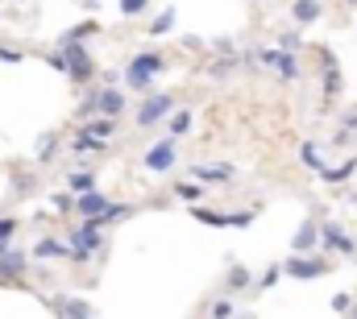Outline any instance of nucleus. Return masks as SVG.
I'll use <instances>...</instances> for the list:
<instances>
[{
  "label": "nucleus",
  "instance_id": "obj_1",
  "mask_svg": "<svg viewBox=\"0 0 357 319\" xmlns=\"http://www.w3.org/2000/svg\"><path fill=\"white\" fill-rule=\"evenodd\" d=\"M162 71H167V59H162L158 50H142V54H133L129 67H125V87L137 91V95H150V91H154V79H158Z\"/></svg>",
  "mask_w": 357,
  "mask_h": 319
},
{
  "label": "nucleus",
  "instance_id": "obj_2",
  "mask_svg": "<svg viewBox=\"0 0 357 319\" xmlns=\"http://www.w3.org/2000/svg\"><path fill=\"white\" fill-rule=\"evenodd\" d=\"M171 112H175V95L171 91H150V95H142V108L133 112V120H137V129H154V125L171 120Z\"/></svg>",
  "mask_w": 357,
  "mask_h": 319
},
{
  "label": "nucleus",
  "instance_id": "obj_3",
  "mask_svg": "<svg viewBox=\"0 0 357 319\" xmlns=\"http://www.w3.org/2000/svg\"><path fill=\"white\" fill-rule=\"evenodd\" d=\"M175 166H178V137H171V133L158 137V141L142 154V170H146V174H171Z\"/></svg>",
  "mask_w": 357,
  "mask_h": 319
},
{
  "label": "nucleus",
  "instance_id": "obj_4",
  "mask_svg": "<svg viewBox=\"0 0 357 319\" xmlns=\"http://www.w3.org/2000/svg\"><path fill=\"white\" fill-rule=\"evenodd\" d=\"M187 178H195L204 187H229L241 178V170L233 162H195V166H187Z\"/></svg>",
  "mask_w": 357,
  "mask_h": 319
},
{
  "label": "nucleus",
  "instance_id": "obj_5",
  "mask_svg": "<svg viewBox=\"0 0 357 319\" xmlns=\"http://www.w3.org/2000/svg\"><path fill=\"white\" fill-rule=\"evenodd\" d=\"M258 59H262V67H270L282 83H295L299 75H303L299 59H295L291 50H282V46H266V50H258Z\"/></svg>",
  "mask_w": 357,
  "mask_h": 319
},
{
  "label": "nucleus",
  "instance_id": "obj_6",
  "mask_svg": "<svg viewBox=\"0 0 357 319\" xmlns=\"http://www.w3.org/2000/svg\"><path fill=\"white\" fill-rule=\"evenodd\" d=\"M282 265H287V274H291V278H303V282L324 278V274L333 270V261H328V257H320V253H291Z\"/></svg>",
  "mask_w": 357,
  "mask_h": 319
},
{
  "label": "nucleus",
  "instance_id": "obj_7",
  "mask_svg": "<svg viewBox=\"0 0 357 319\" xmlns=\"http://www.w3.org/2000/svg\"><path fill=\"white\" fill-rule=\"evenodd\" d=\"M59 50H63V59H67L71 79H75V83H91V79H96V67H91L88 50H84L75 38H63V42H59Z\"/></svg>",
  "mask_w": 357,
  "mask_h": 319
},
{
  "label": "nucleus",
  "instance_id": "obj_8",
  "mask_svg": "<svg viewBox=\"0 0 357 319\" xmlns=\"http://www.w3.org/2000/svg\"><path fill=\"white\" fill-rule=\"evenodd\" d=\"M50 307L54 319H96V307L88 299H75V295H54V299H42Z\"/></svg>",
  "mask_w": 357,
  "mask_h": 319
},
{
  "label": "nucleus",
  "instance_id": "obj_9",
  "mask_svg": "<svg viewBox=\"0 0 357 319\" xmlns=\"http://www.w3.org/2000/svg\"><path fill=\"white\" fill-rule=\"evenodd\" d=\"M320 237H324V249H328V253H337V257H357V240L349 237L341 224L324 220V224H320Z\"/></svg>",
  "mask_w": 357,
  "mask_h": 319
},
{
  "label": "nucleus",
  "instance_id": "obj_10",
  "mask_svg": "<svg viewBox=\"0 0 357 319\" xmlns=\"http://www.w3.org/2000/svg\"><path fill=\"white\" fill-rule=\"evenodd\" d=\"M67 240H71V244H84V249H91L96 257H104V249H108V237H104V228H100L96 220H84V224H79V228H75Z\"/></svg>",
  "mask_w": 357,
  "mask_h": 319
},
{
  "label": "nucleus",
  "instance_id": "obj_11",
  "mask_svg": "<svg viewBox=\"0 0 357 319\" xmlns=\"http://www.w3.org/2000/svg\"><path fill=\"white\" fill-rule=\"evenodd\" d=\"M324 244V237H320V224L307 216L299 228H295V237H291V253H316Z\"/></svg>",
  "mask_w": 357,
  "mask_h": 319
},
{
  "label": "nucleus",
  "instance_id": "obj_12",
  "mask_svg": "<svg viewBox=\"0 0 357 319\" xmlns=\"http://www.w3.org/2000/svg\"><path fill=\"white\" fill-rule=\"evenodd\" d=\"M125 108H129V100H125V91L121 87H100V95H96V112L100 116H125Z\"/></svg>",
  "mask_w": 357,
  "mask_h": 319
},
{
  "label": "nucleus",
  "instance_id": "obj_13",
  "mask_svg": "<svg viewBox=\"0 0 357 319\" xmlns=\"http://www.w3.org/2000/svg\"><path fill=\"white\" fill-rule=\"evenodd\" d=\"M29 274V253L25 249H8L4 257H0V278L4 282H21Z\"/></svg>",
  "mask_w": 357,
  "mask_h": 319
},
{
  "label": "nucleus",
  "instance_id": "obj_14",
  "mask_svg": "<svg viewBox=\"0 0 357 319\" xmlns=\"http://www.w3.org/2000/svg\"><path fill=\"white\" fill-rule=\"evenodd\" d=\"M204 311H208L212 319H237V316H241V307H237V295H229V290L212 295V299L204 303Z\"/></svg>",
  "mask_w": 357,
  "mask_h": 319
},
{
  "label": "nucleus",
  "instance_id": "obj_15",
  "mask_svg": "<svg viewBox=\"0 0 357 319\" xmlns=\"http://www.w3.org/2000/svg\"><path fill=\"white\" fill-rule=\"evenodd\" d=\"M250 286H258V278L241 265V261H233L229 265V274H225V286L220 290H229V295H241V290H250Z\"/></svg>",
  "mask_w": 357,
  "mask_h": 319
},
{
  "label": "nucleus",
  "instance_id": "obj_16",
  "mask_svg": "<svg viewBox=\"0 0 357 319\" xmlns=\"http://www.w3.org/2000/svg\"><path fill=\"white\" fill-rule=\"evenodd\" d=\"M75 212H79V220H96V216H104V212H108V199H104L100 191L75 195Z\"/></svg>",
  "mask_w": 357,
  "mask_h": 319
},
{
  "label": "nucleus",
  "instance_id": "obj_17",
  "mask_svg": "<svg viewBox=\"0 0 357 319\" xmlns=\"http://www.w3.org/2000/svg\"><path fill=\"white\" fill-rule=\"evenodd\" d=\"M67 191H71V195H88V191H96V170H91V166L67 170Z\"/></svg>",
  "mask_w": 357,
  "mask_h": 319
},
{
  "label": "nucleus",
  "instance_id": "obj_18",
  "mask_svg": "<svg viewBox=\"0 0 357 319\" xmlns=\"http://www.w3.org/2000/svg\"><path fill=\"white\" fill-rule=\"evenodd\" d=\"M324 17V4L320 0H291V21L295 25H312Z\"/></svg>",
  "mask_w": 357,
  "mask_h": 319
},
{
  "label": "nucleus",
  "instance_id": "obj_19",
  "mask_svg": "<svg viewBox=\"0 0 357 319\" xmlns=\"http://www.w3.org/2000/svg\"><path fill=\"white\" fill-rule=\"evenodd\" d=\"M33 257L38 261H59V257H71V244L67 240H54V237H42L33 244Z\"/></svg>",
  "mask_w": 357,
  "mask_h": 319
},
{
  "label": "nucleus",
  "instance_id": "obj_20",
  "mask_svg": "<svg viewBox=\"0 0 357 319\" xmlns=\"http://www.w3.org/2000/svg\"><path fill=\"white\" fill-rule=\"evenodd\" d=\"M341 95V71H337V59L324 50V100H337Z\"/></svg>",
  "mask_w": 357,
  "mask_h": 319
},
{
  "label": "nucleus",
  "instance_id": "obj_21",
  "mask_svg": "<svg viewBox=\"0 0 357 319\" xmlns=\"http://www.w3.org/2000/svg\"><path fill=\"white\" fill-rule=\"evenodd\" d=\"M71 154H75V158H88V154H104V141H100V137H91L88 129H79V133H75V141H71Z\"/></svg>",
  "mask_w": 357,
  "mask_h": 319
},
{
  "label": "nucleus",
  "instance_id": "obj_22",
  "mask_svg": "<svg viewBox=\"0 0 357 319\" xmlns=\"http://www.w3.org/2000/svg\"><path fill=\"white\" fill-rule=\"evenodd\" d=\"M133 212H137L133 203H108V212H104V216H96V224H100V228H108V224H121V220H129Z\"/></svg>",
  "mask_w": 357,
  "mask_h": 319
},
{
  "label": "nucleus",
  "instance_id": "obj_23",
  "mask_svg": "<svg viewBox=\"0 0 357 319\" xmlns=\"http://www.w3.org/2000/svg\"><path fill=\"white\" fill-rule=\"evenodd\" d=\"M79 129H88L91 137H100V141H108V137H116V120H112V116H100V120L91 116V120H84Z\"/></svg>",
  "mask_w": 357,
  "mask_h": 319
},
{
  "label": "nucleus",
  "instance_id": "obj_24",
  "mask_svg": "<svg viewBox=\"0 0 357 319\" xmlns=\"http://www.w3.org/2000/svg\"><path fill=\"white\" fill-rule=\"evenodd\" d=\"M191 120H195V116H191V108H175V112H171V120H167L171 137H187V133H191Z\"/></svg>",
  "mask_w": 357,
  "mask_h": 319
},
{
  "label": "nucleus",
  "instance_id": "obj_25",
  "mask_svg": "<svg viewBox=\"0 0 357 319\" xmlns=\"http://www.w3.org/2000/svg\"><path fill=\"white\" fill-rule=\"evenodd\" d=\"M241 63H245L241 54H225L220 63H212V67H208V75H212V79H229V75H233V71H237Z\"/></svg>",
  "mask_w": 357,
  "mask_h": 319
},
{
  "label": "nucleus",
  "instance_id": "obj_26",
  "mask_svg": "<svg viewBox=\"0 0 357 319\" xmlns=\"http://www.w3.org/2000/svg\"><path fill=\"white\" fill-rule=\"evenodd\" d=\"M191 216L199 224H216V228H233V216L229 212H208V208H191Z\"/></svg>",
  "mask_w": 357,
  "mask_h": 319
},
{
  "label": "nucleus",
  "instance_id": "obj_27",
  "mask_svg": "<svg viewBox=\"0 0 357 319\" xmlns=\"http://www.w3.org/2000/svg\"><path fill=\"white\" fill-rule=\"evenodd\" d=\"M299 158H303V166H312L316 174H320V170L328 166V162H324V150H320L316 141H303V150H299Z\"/></svg>",
  "mask_w": 357,
  "mask_h": 319
},
{
  "label": "nucleus",
  "instance_id": "obj_28",
  "mask_svg": "<svg viewBox=\"0 0 357 319\" xmlns=\"http://www.w3.org/2000/svg\"><path fill=\"white\" fill-rule=\"evenodd\" d=\"M54 154H59V137H54V133H42V137H38V146H33V158L50 162Z\"/></svg>",
  "mask_w": 357,
  "mask_h": 319
},
{
  "label": "nucleus",
  "instance_id": "obj_29",
  "mask_svg": "<svg viewBox=\"0 0 357 319\" xmlns=\"http://www.w3.org/2000/svg\"><path fill=\"white\" fill-rule=\"evenodd\" d=\"M175 195H178V199H187V203H199V199H204V182L183 178V182H175Z\"/></svg>",
  "mask_w": 357,
  "mask_h": 319
},
{
  "label": "nucleus",
  "instance_id": "obj_30",
  "mask_svg": "<svg viewBox=\"0 0 357 319\" xmlns=\"http://www.w3.org/2000/svg\"><path fill=\"white\" fill-rule=\"evenodd\" d=\"M354 170H357V158H349L345 166H324V170H320V178H324V182H345Z\"/></svg>",
  "mask_w": 357,
  "mask_h": 319
},
{
  "label": "nucleus",
  "instance_id": "obj_31",
  "mask_svg": "<svg viewBox=\"0 0 357 319\" xmlns=\"http://www.w3.org/2000/svg\"><path fill=\"white\" fill-rule=\"evenodd\" d=\"M150 4H154V0H116L121 17H129V21H133V17H146V13H150Z\"/></svg>",
  "mask_w": 357,
  "mask_h": 319
},
{
  "label": "nucleus",
  "instance_id": "obj_32",
  "mask_svg": "<svg viewBox=\"0 0 357 319\" xmlns=\"http://www.w3.org/2000/svg\"><path fill=\"white\" fill-rule=\"evenodd\" d=\"M171 25H175V8H162V13H158V17L150 21V38H162V33H167Z\"/></svg>",
  "mask_w": 357,
  "mask_h": 319
},
{
  "label": "nucleus",
  "instance_id": "obj_33",
  "mask_svg": "<svg viewBox=\"0 0 357 319\" xmlns=\"http://www.w3.org/2000/svg\"><path fill=\"white\" fill-rule=\"evenodd\" d=\"M96 95H100V87H91L88 95H84V104L75 108V120H79V125H84V120H91V116H96Z\"/></svg>",
  "mask_w": 357,
  "mask_h": 319
},
{
  "label": "nucleus",
  "instance_id": "obj_34",
  "mask_svg": "<svg viewBox=\"0 0 357 319\" xmlns=\"http://www.w3.org/2000/svg\"><path fill=\"white\" fill-rule=\"evenodd\" d=\"M354 295H349V290H341V295H333V311H337V316H349V311H354Z\"/></svg>",
  "mask_w": 357,
  "mask_h": 319
},
{
  "label": "nucleus",
  "instance_id": "obj_35",
  "mask_svg": "<svg viewBox=\"0 0 357 319\" xmlns=\"http://www.w3.org/2000/svg\"><path fill=\"white\" fill-rule=\"evenodd\" d=\"M282 274H287V265H270L266 274H262V278H258V290H270V286H274V282H278V278H282Z\"/></svg>",
  "mask_w": 357,
  "mask_h": 319
},
{
  "label": "nucleus",
  "instance_id": "obj_36",
  "mask_svg": "<svg viewBox=\"0 0 357 319\" xmlns=\"http://www.w3.org/2000/svg\"><path fill=\"white\" fill-rule=\"evenodd\" d=\"M17 228H21L17 216H0V240H13L17 237Z\"/></svg>",
  "mask_w": 357,
  "mask_h": 319
},
{
  "label": "nucleus",
  "instance_id": "obj_37",
  "mask_svg": "<svg viewBox=\"0 0 357 319\" xmlns=\"http://www.w3.org/2000/svg\"><path fill=\"white\" fill-rule=\"evenodd\" d=\"M212 54H220V59H225V54H237V42H233V38H216V42H212Z\"/></svg>",
  "mask_w": 357,
  "mask_h": 319
},
{
  "label": "nucleus",
  "instance_id": "obj_38",
  "mask_svg": "<svg viewBox=\"0 0 357 319\" xmlns=\"http://www.w3.org/2000/svg\"><path fill=\"white\" fill-rule=\"evenodd\" d=\"M50 203H54V212H75V195H71V191H67V195H54Z\"/></svg>",
  "mask_w": 357,
  "mask_h": 319
},
{
  "label": "nucleus",
  "instance_id": "obj_39",
  "mask_svg": "<svg viewBox=\"0 0 357 319\" xmlns=\"http://www.w3.org/2000/svg\"><path fill=\"white\" fill-rule=\"evenodd\" d=\"M258 220V208H250V212H233V228H245V224H254Z\"/></svg>",
  "mask_w": 357,
  "mask_h": 319
},
{
  "label": "nucleus",
  "instance_id": "obj_40",
  "mask_svg": "<svg viewBox=\"0 0 357 319\" xmlns=\"http://www.w3.org/2000/svg\"><path fill=\"white\" fill-rule=\"evenodd\" d=\"M21 59H25V54H21L17 46H4V42H0V63H13V67H17Z\"/></svg>",
  "mask_w": 357,
  "mask_h": 319
},
{
  "label": "nucleus",
  "instance_id": "obj_41",
  "mask_svg": "<svg viewBox=\"0 0 357 319\" xmlns=\"http://www.w3.org/2000/svg\"><path fill=\"white\" fill-rule=\"evenodd\" d=\"M278 46H282V50H291V54H295V50H299V46H303V42H299V33H278Z\"/></svg>",
  "mask_w": 357,
  "mask_h": 319
},
{
  "label": "nucleus",
  "instance_id": "obj_42",
  "mask_svg": "<svg viewBox=\"0 0 357 319\" xmlns=\"http://www.w3.org/2000/svg\"><path fill=\"white\" fill-rule=\"evenodd\" d=\"M8 187H13V195H29L33 191V178H13Z\"/></svg>",
  "mask_w": 357,
  "mask_h": 319
},
{
  "label": "nucleus",
  "instance_id": "obj_43",
  "mask_svg": "<svg viewBox=\"0 0 357 319\" xmlns=\"http://www.w3.org/2000/svg\"><path fill=\"white\" fill-rule=\"evenodd\" d=\"M341 129H345V133H354V129H357V112H345V116H341Z\"/></svg>",
  "mask_w": 357,
  "mask_h": 319
},
{
  "label": "nucleus",
  "instance_id": "obj_44",
  "mask_svg": "<svg viewBox=\"0 0 357 319\" xmlns=\"http://www.w3.org/2000/svg\"><path fill=\"white\" fill-rule=\"evenodd\" d=\"M8 249H13V240H0V257H4V253H8Z\"/></svg>",
  "mask_w": 357,
  "mask_h": 319
},
{
  "label": "nucleus",
  "instance_id": "obj_45",
  "mask_svg": "<svg viewBox=\"0 0 357 319\" xmlns=\"http://www.w3.org/2000/svg\"><path fill=\"white\" fill-rule=\"evenodd\" d=\"M345 319H357V303H354V311H349V316H345Z\"/></svg>",
  "mask_w": 357,
  "mask_h": 319
},
{
  "label": "nucleus",
  "instance_id": "obj_46",
  "mask_svg": "<svg viewBox=\"0 0 357 319\" xmlns=\"http://www.w3.org/2000/svg\"><path fill=\"white\" fill-rule=\"evenodd\" d=\"M349 4H357V0H349Z\"/></svg>",
  "mask_w": 357,
  "mask_h": 319
},
{
  "label": "nucleus",
  "instance_id": "obj_47",
  "mask_svg": "<svg viewBox=\"0 0 357 319\" xmlns=\"http://www.w3.org/2000/svg\"><path fill=\"white\" fill-rule=\"evenodd\" d=\"M21 4H25V0H21Z\"/></svg>",
  "mask_w": 357,
  "mask_h": 319
}]
</instances>
